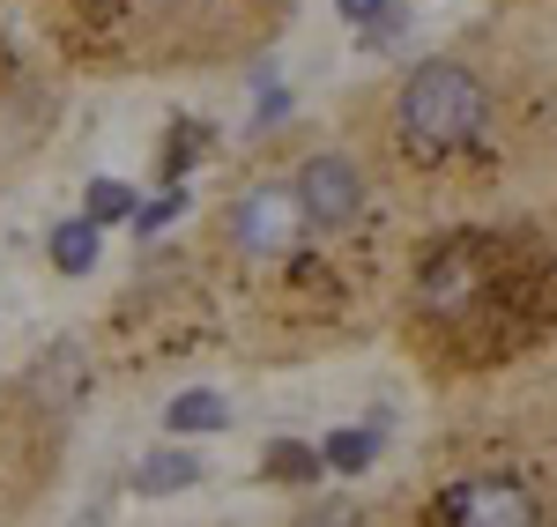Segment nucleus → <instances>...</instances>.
Here are the masks:
<instances>
[{
	"mask_svg": "<svg viewBox=\"0 0 557 527\" xmlns=\"http://www.w3.org/2000/svg\"><path fill=\"white\" fill-rule=\"evenodd\" d=\"M320 476H327L320 446H305V439H275V446H260V484L305 490V484H320Z\"/></svg>",
	"mask_w": 557,
	"mask_h": 527,
	"instance_id": "obj_7",
	"label": "nucleus"
},
{
	"mask_svg": "<svg viewBox=\"0 0 557 527\" xmlns=\"http://www.w3.org/2000/svg\"><path fill=\"white\" fill-rule=\"evenodd\" d=\"M209 476V461L201 453H186V446H164V453H141V468L127 476L134 498H178V490H194Z\"/></svg>",
	"mask_w": 557,
	"mask_h": 527,
	"instance_id": "obj_6",
	"label": "nucleus"
},
{
	"mask_svg": "<svg viewBox=\"0 0 557 527\" xmlns=\"http://www.w3.org/2000/svg\"><path fill=\"white\" fill-rule=\"evenodd\" d=\"M298 527H364V513L357 505H312V513H298Z\"/></svg>",
	"mask_w": 557,
	"mask_h": 527,
	"instance_id": "obj_14",
	"label": "nucleus"
},
{
	"mask_svg": "<svg viewBox=\"0 0 557 527\" xmlns=\"http://www.w3.org/2000/svg\"><path fill=\"white\" fill-rule=\"evenodd\" d=\"M320 461H327L335 476H364V468L380 461V431H364V424H357V431H327V439H320Z\"/></svg>",
	"mask_w": 557,
	"mask_h": 527,
	"instance_id": "obj_9",
	"label": "nucleus"
},
{
	"mask_svg": "<svg viewBox=\"0 0 557 527\" xmlns=\"http://www.w3.org/2000/svg\"><path fill=\"white\" fill-rule=\"evenodd\" d=\"M298 209H305V223H320V230L357 223V209H364V172H357L349 156H305L298 164Z\"/></svg>",
	"mask_w": 557,
	"mask_h": 527,
	"instance_id": "obj_4",
	"label": "nucleus"
},
{
	"mask_svg": "<svg viewBox=\"0 0 557 527\" xmlns=\"http://www.w3.org/2000/svg\"><path fill=\"white\" fill-rule=\"evenodd\" d=\"M475 290H483V275H475L469 261V246H446V253H431L424 275H417V305L438 312V319H454V312L469 305Z\"/></svg>",
	"mask_w": 557,
	"mask_h": 527,
	"instance_id": "obj_5",
	"label": "nucleus"
},
{
	"mask_svg": "<svg viewBox=\"0 0 557 527\" xmlns=\"http://www.w3.org/2000/svg\"><path fill=\"white\" fill-rule=\"evenodd\" d=\"M52 267H60V275H89V267H97V223L89 216L52 230Z\"/></svg>",
	"mask_w": 557,
	"mask_h": 527,
	"instance_id": "obj_10",
	"label": "nucleus"
},
{
	"mask_svg": "<svg viewBox=\"0 0 557 527\" xmlns=\"http://www.w3.org/2000/svg\"><path fill=\"white\" fill-rule=\"evenodd\" d=\"M298 230H305L298 186H246V193L223 209V238H231L246 261H275V253H290Z\"/></svg>",
	"mask_w": 557,
	"mask_h": 527,
	"instance_id": "obj_2",
	"label": "nucleus"
},
{
	"mask_svg": "<svg viewBox=\"0 0 557 527\" xmlns=\"http://www.w3.org/2000/svg\"><path fill=\"white\" fill-rule=\"evenodd\" d=\"M194 149H209V127L178 120V127H172V141H164V178H186V164H194Z\"/></svg>",
	"mask_w": 557,
	"mask_h": 527,
	"instance_id": "obj_12",
	"label": "nucleus"
},
{
	"mask_svg": "<svg viewBox=\"0 0 557 527\" xmlns=\"http://www.w3.org/2000/svg\"><path fill=\"white\" fill-rule=\"evenodd\" d=\"M178 209H186V193H157V201H141V209H134V238H157V230H164V223H178Z\"/></svg>",
	"mask_w": 557,
	"mask_h": 527,
	"instance_id": "obj_13",
	"label": "nucleus"
},
{
	"mask_svg": "<svg viewBox=\"0 0 557 527\" xmlns=\"http://www.w3.org/2000/svg\"><path fill=\"white\" fill-rule=\"evenodd\" d=\"M431 520H446V527H543V505L513 476H469V484H454L431 505Z\"/></svg>",
	"mask_w": 557,
	"mask_h": 527,
	"instance_id": "obj_3",
	"label": "nucleus"
},
{
	"mask_svg": "<svg viewBox=\"0 0 557 527\" xmlns=\"http://www.w3.org/2000/svg\"><path fill=\"white\" fill-rule=\"evenodd\" d=\"M335 8H343L349 23H364V30H372V23H380V15L394 8V0H335Z\"/></svg>",
	"mask_w": 557,
	"mask_h": 527,
	"instance_id": "obj_16",
	"label": "nucleus"
},
{
	"mask_svg": "<svg viewBox=\"0 0 557 527\" xmlns=\"http://www.w3.org/2000/svg\"><path fill=\"white\" fill-rule=\"evenodd\" d=\"M164 424H172L178 439H194V431H223V424H231V401L215 394V387H186V394L164 401Z\"/></svg>",
	"mask_w": 557,
	"mask_h": 527,
	"instance_id": "obj_8",
	"label": "nucleus"
},
{
	"mask_svg": "<svg viewBox=\"0 0 557 527\" xmlns=\"http://www.w3.org/2000/svg\"><path fill=\"white\" fill-rule=\"evenodd\" d=\"M134 209H141V201H134L120 178H97V186H89V201H83L89 223H134Z\"/></svg>",
	"mask_w": 557,
	"mask_h": 527,
	"instance_id": "obj_11",
	"label": "nucleus"
},
{
	"mask_svg": "<svg viewBox=\"0 0 557 527\" xmlns=\"http://www.w3.org/2000/svg\"><path fill=\"white\" fill-rule=\"evenodd\" d=\"M483 120H491V89L461 60H424V67H409V83L394 89V127L417 149H431V156L475 141Z\"/></svg>",
	"mask_w": 557,
	"mask_h": 527,
	"instance_id": "obj_1",
	"label": "nucleus"
},
{
	"mask_svg": "<svg viewBox=\"0 0 557 527\" xmlns=\"http://www.w3.org/2000/svg\"><path fill=\"white\" fill-rule=\"evenodd\" d=\"M283 112H290V97H283V89H268V97H260V104H253V134L283 127Z\"/></svg>",
	"mask_w": 557,
	"mask_h": 527,
	"instance_id": "obj_15",
	"label": "nucleus"
}]
</instances>
